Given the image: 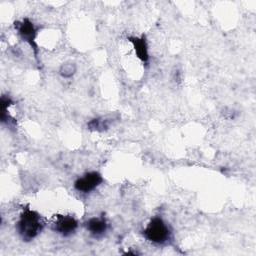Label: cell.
<instances>
[{"label": "cell", "instance_id": "obj_1", "mask_svg": "<svg viewBox=\"0 0 256 256\" xmlns=\"http://www.w3.org/2000/svg\"><path fill=\"white\" fill-rule=\"evenodd\" d=\"M44 222L40 214L30 208H25L16 223V229L24 241H31L42 231Z\"/></svg>", "mask_w": 256, "mask_h": 256}, {"label": "cell", "instance_id": "obj_2", "mask_svg": "<svg viewBox=\"0 0 256 256\" xmlns=\"http://www.w3.org/2000/svg\"><path fill=\"white\" fill-rule=\"evenodd\" d=\"M144 237L154 244H165L171 238V230L168 224L160 217H153L143 231Z\"/></svg>", "mask_w": 256, "mask_h": 256}, {"label": "cell", "instance_id": "obj_3", "mask_svg": "<svg viewBox=\"0 0 256 256\" xmlns=\"http://www.w3.org/2000/svg\"><path fill=\"white\" fill-rule=\"evenodd\" d=\"M103 182V177L96 171L85 173L74 182V188L81 193H90Z\"/></svg>", "mask_w": 256, "mask_h": 256}, {"label": "cell", "instance_id": "obj_4", "mask_svg": "<svg viewBox=\"0 0 256 256\" xmlns=\"http://www.w3.org/2000/svg\"><path fill=\"white\" fill-rule=\"evenodd\" d=\"M15 28L18 31V34L21 37V39L27 42L34 49V53L36 54L37 45H36L35 39L37 35V27L34 25V23L28 18H25L22 21L16 22Z\"/></svg>", "mask_w": 256, "mask_h": 256}, {"label": "cell", "instance_id": "obj_5", "mask_svg": "<svg viewBox=\"0 0 256 256\" xmlns=\"http://www.w3.org/2000/svg\"><path fill=\"white\" fill-rule=\"evenodd\" d=\"M53 230L62 236L72 235L78 228V221L73 216L69 215H57L53 224Z\"/></svg>", "mask_w": 256, "mask_h": 256}, {"label": "cell", "instance_id": "obj_6", "mask_svg": "<svg viewBox=\"0 0 256 256\" xmlns=\"http://www.w3.org/2000/svg\"><path fill=\"white\" fill-rule=\"evenodd\" d=\"M87 231L94 237H102L108 228V224L106 219L103 216L100 217H91L86 222Z\"/></svg>", "mask_w": 256, "mask_h": 256}, {"label": "cell", "instance_id": "obj_7", "mask_svg": "<svg viewBox=\"0 0 256 256\" xmlns=\"http://www.w3.org/2000/svg\"><path fill=\"white\" fill-rule=\"evenodd\" d=\"M131 44L133 45L136 56L143 62L147 63L149 60V52H148V44L144 35L140 37H129L128 38Z\"/></svg>", "mask_w": 256, "mask_h": 256}, {"label": "cell", "instance_id": "obj_8", "mask_svg": "<svg viewBox=\"0 0 256 256\" xmlns=\"http://www.w3.org/2000/svg\"><path fill=\"white\" fill-rule=\"evenodd\" d=\"M109 120L106 118H95L88 123V128L94 131H104L109 127Z\"/></svg>", "mask_w": 256, "mask_h": 256}, {"label": "cell", "instance_id": "obj_9", "mask_svg": "<svg viewBox=\"0 0 256 256\" xmlns=\"http://www.w3.org/2000/svg\"><path fill=\"white\" fill-rule=\"evenodd\" d=\"M76 65L73 62H66L63 63L59 69V73L63 78H70L76 72Z\"/></svg>", "mask_w": 256, "mask_h": 256}]
</instances>
